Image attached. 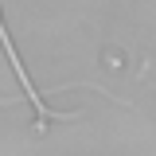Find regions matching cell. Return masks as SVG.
<instances>
[{"mask_svg": "<svg viewBox=\"0 0 156 156\" xmlns=\"http://www.w3.org/2000/svg\"><path fill=\"white\" fill-rule=\"evenodd\" d=\"M0 43L8 47V58H12V66H16V74H20V82H23V90H27V98L35 101V109H39V121H43V117H47V105L39 101V94H35V86H31V78L23 74V66H20V58H16V47L8 43V35H4V20H0Z\"/></svg>", "mask_w": 156, "mask_h": 156, "instance_id": "1", "label": "cell"}]
</instances>
